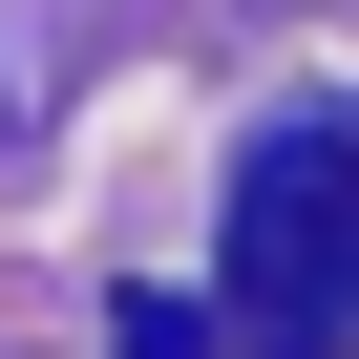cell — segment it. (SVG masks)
I'll return each instance as SVG.
<instances>
[{
	"label": "cell",
	"instance_id": "obj_2",
	"mask_svg": "<svg viewBox=\"0 0 359 359\" xmlns=\"http://www.w3.org/2000/svg\"><path fill=\"white\" fill-rule=\"evenodd\" d=\"M106 359H212V317H191V296H127V317H106Z\"/></svg>",
	"mask_w": 359,
	"mask_h": 359
},
{
	"label": "cell",
	"instance_id": "obj_1",
	"mask_svg": "<svg viewBox=\"0 0 359 359\" xmlns=\"http://www.w3.org/2000/svg\"><path fill=\"white\" fill-rule=\"evenodd\" d=\"M233 338L254 359H359V127H275L233 169Z\"/></svg>",
	"mask_w": 359,
	"mask_h": 359
}]
</instances>
